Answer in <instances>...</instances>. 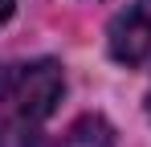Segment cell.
I'll return each instance as SVG.
<instances>
[{
	"label": "cell",
	"instance_id": "cell-4",
	"mask_svg": "<svg viewBox=\"0 0 151 147\" xmlns=\"http://www.w3.org/2000/svg\"><path fill=\"white\" fill-rule=\"evenodd\" d=\"M0 147H41V131L29 119H0Z\"/></svg>",
	"mask_w": 151,
	"mask_h": 147
},
{
	"label": "cell",
	"instance_id": "cell-6",
	"mask_svg": "<svg viewBox=\"0 0 151 147\" xmlns=\"http://www.w3.org/2000/svg\"><path fill=\"white\" fill-rule=\"evenodd\" d=\"M147 110H151V94H147Z\"/></svg>",
	"mask_w": 151,
	"mask_h": 147
},
{
	"label": "cell",
	"instance_id": "cell-1",
	"mask_svg": "<svg viewBox=\"0 0 151 147\" xmlns=\"http://www.w3.org/2000/svg\"><path fill=\"white\" fill-rule=\"evenodd\" d=\"M61 94H65V78H61V66L49 57L0 66V119L45 122L57 110Z\"/></svg>",
	"mask_w": 151,
	"mask_h": 147
},
{
	"label": "cell",
	"instance_id": "cell-3",
	"mask_svg": "<svg viewBox=\"0 0 151 147\" xmlns=\"http://www.w3.org/2000/svg\"><path fill=\"white\" fill-rule=\"evenodd\" d=\"M61 147H114V131L110 122L98 115H82V119L61 135Z\"/></svg>",
	"mask_w": 151,
	"mask_h": 147
},
{
	"label": "cell",
	"instance_id": "cell-5",
	"mask_svg": "<svg viewBox=\"0 0 151 147\" xmlns=\"http://www.w3.org/2000/svg\"><path fill=\"white\" fill-rule=\"evenodd\" d=\"M12 4H17V0H0V24L12 17Z\"/></svg>",
	"mask_w": 151,
	"mask_h": 147
},
{
	"label": "cell",
	"instance_id": "cell-2",
	"mask_svg": "<svg viewBox=\"0 0 151 147\" xmlns=\"http://www.w3.org/2000/svg\"><path fill=\"white\" fill-rule=\"evenodd\" d=\"M106 49L114 61L139 66L151 57V0H131L106 29Z\"/></svg>",
	"mask_w": 151,
	"mask_h": 147
}]
</instances>
